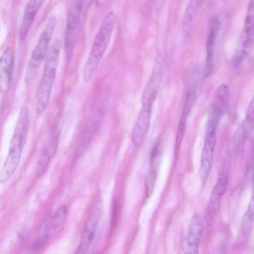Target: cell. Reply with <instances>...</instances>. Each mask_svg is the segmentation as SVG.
Listing matches in <instances>:
<instances>
[{
	"label": "cell",
	"mask_w": 254,
	"mask_h": 254,
	"mask_svg": "<svg viewBox=\"0 0 254 254\" xmlns=\"http://www.w3.org/2000/svg\"><path fill=\"white\" fill-rule=\"evenodd\" d=\"M229 101V88L226 84H221L217 88L213 95L209 119L218 123L228 110Z\"/></svg>",
	"instance_id": "obj_10"
},
{
	"label": "cell",
	"mask_w": 254,
	"mask_h": 254,
	"mask_svg": "<svg viewBox=\"0 0 254 254\" xmlns=\"http://www.w3.org/2000/svg\"><path fill=\"white\" fill-rule=\"evenodd\" d=\"M254 222V201L252 199L242 222V230L246 234L251 230Z\"/></svg>",
	"instance_id": "obj_18"
},
{
	"label": "cell",
	"mask_w": 254,
	"mask_h": 254,
	"mask_svg": "<svg viewBox=\"0 0 254 254\" xmlns=\"http://www.w3.org/2000/svg\"><path fill=\"white\" fill-rule=\"evenodd\" d=\"M56 23V17H51L39 36L27 66L26 74L27 83H30L34 79L39 67L46 58Z\"/></svg>",
	"instance_id": "obj_4"
},
{
	"label": "cell",
	"mask_w": 254,
	"mask_h": 254,
	"mask_svg": "<svg viewBox=\"0 0 254 254\" xmlns=\"http://www.w3.org/2000/svg\"><path fill=\"white\" fill-rule=\"evenodd\" d=\"M51 157L46 153L41 152L39 156L37 167V175L41 176L46 171Z\"/></svg>",
	"instance_id": "obj_21"
},
{
	"label": "cell",
	"mask_w": 254,
	"mask_h": 254,
	"mask_svg": "<svg viewBox=\"0 0 254 254\" xmlns=\"http://www.w3.org/2000/svg\"><path fill=\"white\" fill-rule=\"evenodd\" d=\"M118 215V205L117 203H114L113 209V223L117 220V216Z\"/></svg>",
	"instance_id": "obj_23"
},
{
	"label": "cell",
	"mask_w": 254,
	"mask_h": 254,
	"mask_svg": "<svg viewBox=\"0 0 254 254\" xmlns=\"http://www.w3.org/2000/svg\"><path fill=\"white\" fill-rule=\"evenodd\" d=\"M220 28V22L216 18L211 19L206 42V57L203 70V75L209 76L213 69V48L217 33Z\"/></svg>",
	"instance_id": "obj_12"
},
{
	"label": "cell",
	"mask_w": 254,
	"mask_h": 254,
	"mask_svg": "<svg viewBox=\"0 0 254 254\" xmlns=\"http://www.w3.org/2000/svg\"><path fill=\"white\" fill-rule=\"evenodd\" d=\"M60 53V42L55 39L50 45L45 59L42 77L37 91L36 112L41 115L48 108L56 80Z\"/></svg>",
	"instance_id": "obj_3"
},
{
	"label": "cell",
	"mask_w": 254,
	"mask_h": 254,
	"mask_svg": "<svg viewBox=\"0 0 254 254\" xmlns=\"http://www.w3.org/2000/svg\"><path fill=\"white\" fill-rule=\"evenodd\" d=\"M254 0H251L248 4L247 13L238 47L232 59L234 67L239 66L246 59L251 50L254 43Z\"/></svg>",
	"instance_id": "obj_5"
},
{
	"label": "cell",
	"mask_w": 254,
	"mask_h": 254,
	"mask_svg": "<svg viewBox=\"0 0 254 254\" xmlns=\"http://www.w3.org/2000/svg\"><path fill=\"white\" fill-rule=\"evenodd\" d=\"M67 213L64 205H61L45 223L53 231L58 228L64 221Z\"/></svg>",
	"instance_id": "obj_16"
},
{
	"label": "cell",
	"mask_w": 254,
	"mask_h": 254,
	"mask_svg": "<svg viewBox=\"0 0 254 254\" xmlns=\"http://www.w3.org/2000/svg\"><path fill=\"white\" fill-rule=\"evenodd\" d=\"M102 208L101 200H97L93 204L86 221L78 247L75 254H86L92 243L97 225L100 219Z\"/></svg>",
	"instance_id": "obj_8"
},
{
	"label": "cell",
	"mask_w": 254,
	"mask_h": 254,
	"mask_svg": "<svg viewBox=\"0 0 254 254\" xmlns=\"http://www.w3.org/2000/svg\"><path fill=\"white\" fill-rule=\"evenodd\" d=\"M195 98V90L194 86L189 90L185 100V105L182 115L187 117L193 105Z\"/></svg>",
	"instance_id": "obj_19"
},
{
	"label": "cell",
	"mask_w": 254,
	"mask_h": 254,
	"mask_svg": "<svg viewBox=\"0 0 254 254\" xmlns=\"http://www.w3.org/2000/svg\"><path fill=\"white\" fill-rule=\"evenodd\" d=\"M27 109L20 110L13 135L10 140L8 153L0 172V183L6 182L16 170L27 137L29 126Z\"/></svg>",
	"instance_id": "obj_1"
},
{
	"label": "cell",
	"mask_w": 254,
	"mask_h": 254,
	"mask_svg": "<svg viewBox=\"0 0 254 254\" xmlns=\"http://www.w3.org/2000/svg\"><path fill=\"white\" fill-rule=\"evenodd\" d=\"M157 172L156 169L151 168L149 171L145 180V192L147 197H150L153 191Z\"/></svg>",
	"instance_id": "obj_20"
},
{
	"label": "cell",
	"mask_w": 254,
	"mask_h": 254,
	"mask_svg": "<svg viewBox=\"0 0 254 254\" xmlns=\"http://www.w3.org/2000/svg\"><path fill=\"white\" fill-rule=\"evenodd\" d=\"M203 230V222L200 216L195 215L191 219L187 235L183 242L189 245L199 247Z\"/></svg>",
	"instance_id": "obj_15"
},
{
	"label": "cell",
	"mask_w": 254,
	"mask_h": 254,
	"mask_svg": "<svg viewBox=\"0 0 254 254\" xmlns=\"http://www.w3.org/2000/svg\"><path fill=\"white\" fill-rule=\"evenodd\" d=\"M44 1L33 0L27 4L24 11V14L19 28V38L24 41L29 31L35 17V15L42 5Z\"/></svg>",
	"instance_id": "obj_13"
},
{
	"label": "cell",
	"mask_w": 254,
	"mask_h": 254,
	"mask_svg": "<svg viewBox=\"0 0 254 254\" xmlns=\"http://www.w3.org/2000/svg\"><path fill=\"white\" fill-rule=\"evenodd\" d=\"M84 2V0H73L69 7L64 38L65 55L67 62L73 53Z\"/></svg>",
	"instance_id": "obj_6"
},
{
	"label": "cell",
	"mask_w": 254,
	"mask_h": 254,
	"mask_svg": "<svg viewBox=\"0 0 254 254\" xmlns=\"http://www.w3.org/2000/svg\"><path fill=\"white\" fill-rule=\"evenodd\" d=\"M115 23V14L113 11H110L102 19L84 64L82 77L86 82L92 78L109 45Z\"/></svg>",
	"instance_id": "obj_2"
},
{
	"label": "cell",
	"mask_w": 254,
	"mask_h": 254,
	"mask_svg": "<svg viewBox=\"0 0 254 254\" xmlns=\"http://www.w3.org/2000/svg\"><path fill=\"white\" fill-rule=\"evenodd\" d=\"M217 126L207 123L204 147L201 156L200 177L202 182L205 181L210 170L213 159L216 142Z\"/></svg>",
	"instance_id": "obj_9"
},
{
	"label": "cell",
	"mask_w": 254,
	"mask_h": 254,
	"mask_svg": "<svg viewBox=\"0 0 254 254\" xmlns=\"http://www.w3.org/2000/svg\"><path fill=\"white\" fill-rule=\"evenodd\" d=\"M163 74V59L158 53L155 58L151 75L143 92L142 108L151 110L161 86Z\"/></svg>",
	"instance_id": "obj_7"
},
{
	"label": "cell",
	"mask_w": 254,
	"mask_h": 254,
	"mask_svg": "<svg viewBox=\"0 0 254 254\" xmlns=\"http://www.w3.org/2000/svg\"><path fill=\"white\" fill-rule=\"evenodd\" d=\"M14 61L13 51L7 47L0 57V93H5L9 89Z\"/></svg>",
	"instance_id": "obj_11"
},
{
	"label": "cell",
	"mask_w": 254,
	"mask_h": 254,
	"mask_svg": "<svg viewBox=\"0 0 254 254\" xmlns=\"http://www.w3.org/2000/svg\"><path fill=\"white\" fill-rule=\"evenodd\" d=\"M151 112V110L142 108L139 113L131 135L132 142L135 146L140 145L148 131Z\"/></svg>",
	"instance_id": "obj_14"
},
{
	"label": "cell",
	"mask_w": 254,
	"mask_h": 254,
	"mask_svg": "<svg viewBox=\"0 0 254 254\" xmlns=\"http://www.w3.org/2000/svg\"><path fill=\"white\" fill-rule=\"evenodd\" d=\"M200 5L199 1H190L186 7L184 25L186 29L189 28L194 22L197 16L198 9Z\"/></svg>",
	"instance_id": "obj_17"
},
{
	"label": "cell",
	"mask_w": 254,
	"mask_h": 254,
	"mask_svg": "<svg viewBox=\"0 0 254 254\" xmlns=\"http://www.w3.org/2000/svg\"><path fill=\"white\" fill-rule=\"evenodd\" d=\"M186 118V117L182 115L179 122L176 140L175 151L176 153H177L179 151L183 138L185 128Z\"/></svg>",
	"instance_id": "obj_22"
}]
</instances>
